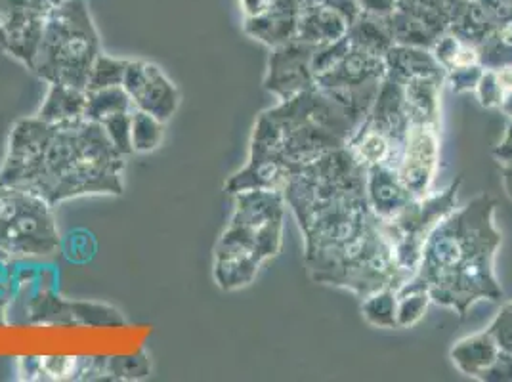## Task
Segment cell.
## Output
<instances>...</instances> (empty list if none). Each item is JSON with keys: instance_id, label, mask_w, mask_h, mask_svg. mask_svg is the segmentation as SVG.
<instances>
[{"instance_id": "cell-1", "label": "cell", "mask_w": 512, "mask_h": 382, "mask_svg": "<svg viewBox=\"0 0 512 382\" xmlns=\"http://www.w3.org/2000/svg\"><path fill=\"white\" fill-rule=\"evenodd\" d=\"M125 159L98 123L23 117L10 130L0 184L31 191L52 207L86 195H121Z\"/></svg>"}, {"instance_id": "cell-2", "label": "cell", "mask_w": 512, "mask_h": 382, "mask_svg": "<svg viewBox=\"0 0 512 382\" xmlns=\"http://www.w3.org/2000/svg\"><path fill=\"white\" fill-rule=\"evenodd\" d=\"M279 211L274 195L243 190L237 195L230 226L214 249V281L224 291L247 285L262 258L274 251L278 239Z\"/></svg>"}, {"instance_id": "cell-3", "label": "cell", "mask_w": 512, "mask_h": 382, "mask_svg": "<svg viewBox=\"0 0 512 382\" xmlns=\"http://www.w3.org/2000/svg\"><path fill=\"white\" fill-rule=\"evenodd\" d=\"M98 56L100 37L85 0H64L44 23L31 71L48 85L85 90Z\"/></svg>"}, {"instance_id": "cell-4", "label": "cell", "mask_w": 512, "mask_h": 382, "mask_svg": "<svg viewBox=\"0 0 512 382\" xmlns=\"http://www.w3.org/2000/svg\"><path fill=\"white\" fill-rule=\"evenodd\" d=\"M52 209L31 191L0 184V255L41 258L58 253L62 239Z\"/></svg>"}, {"instance_id": "cell-5", "label": "cell", "mask_w": 512, "mask_h": 382, "mask_svg": "<svg viewBox=\"0 0 512 382\" xmlns=\"http://www.w3.org/2000/svg\"><path fill=\"white\" fill-rule=\"evenodd\" d=\"M64 0H0V50L29 71L50 12Z\"/></svg>"}, {"instance_id": "cell-6", "label": "cell", "mask_w": 512, "mask_h": 382, "mask_svg": "<svg viewBox=\"0 0 512 382\" xmlns=\"http://www.w3.org/2000/svg\"><path fill=\"white\" fill-rule=\"evenodd\" d=\"M134 109L146 111L161 123L171 121L180 106V92L159 65L130 60L123 81Z\"/></svg>"}, {"instance_id": "cell-7", "label": "cell", "mask_w": 512, "mask_h": 382, "mask_svg": "<svg viewBox=\"0 0 512 382\" xmlns=\"http://www.w3.org/2000/svg\"><path fill=\"white\" fill-rule=\"evenodd\" d=\"M86 90L65 85H48L43 106L37 117L44 123L62 125L85 119Z\"/></svg>"}, {"instance_id": "cell-8", "label": "cell", "mask_w": 512, "mask_h": 382, "mask_svg": "<svg viewBox=\"0 0 512 382\" xmlns=\"http://www.w3.org/2000/svg\"><path fill=\"white\" fill-rule=\"evenodd\" d=\"M132 109L134 106L123 86L86 92L85 119L90 123L102 125L109 117L117 113H127Z\"/></svg>"}, {"instance_id": "cell-9", "label": "cell", "mask_w": 512, "mask_h": 382, "mask_svg": "<svg viewBox=\"0 0 512 382\" xmlns=\"http://www.w3.org/2000/svg\"><path fill=\"white\" fill-rule=\"evenodd\" d=\"M165 123L153 117L146 111L134 109L130 121V134H132V151L134 153H151L161 146Z\"/></svg>"}, {"instance_id": "cell-10", "label": "cell", "mask_w": 512, "mask_h": 382, "mask_svg": "<svg viewBox=\"0 0 512 382\" xmlns=\"http://www.w3.org/2000/svg\"><path fill=\"white\" fill-rule=\"evenodd\" d=\"M130 60H121V58H113L102 54L94 60L92 69L88 73V81H86V92L92 90H104V88H113V86H123L125 75H127V67Z\"/></svg>"}, {"instance_id": "cell-11", "label": "cell", "mask_w": 512, "mask_h": 382, "mask_svg": "<svg viewBox=\"0 0 512 382\" xmlns=\"http://www.w3.org/2000/svg\"><path fill=\"white\" fill-rule=\"evenodd\" d=\"M134 111V109H132ZM132 111L127 113H117L113 117L106 119L102 127L106 130L109 142L113 148L117 149L121 155H132V134H130V121H132Z\"/></svg>"}]
</instances>
